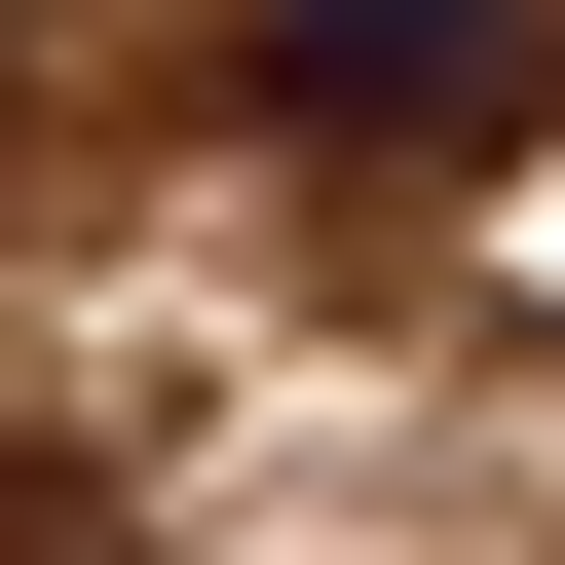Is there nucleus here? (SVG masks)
<instances>
[{
  "instance_id": "f257e3e1",
  "label": "nucleus",
  "mask_w": 565,
  "mask_h": 565,
  "mask_svg": "<svg viewBox=\"0 0 565 565\" xmlns=\"http://www.w3.org/2000/svg\"><path fill=\"white\" fill-rule=\"evenodd\" d=\"M264 114L302 151H490L527 114V0H264Z\"/></svg>"
}]
</instances>
